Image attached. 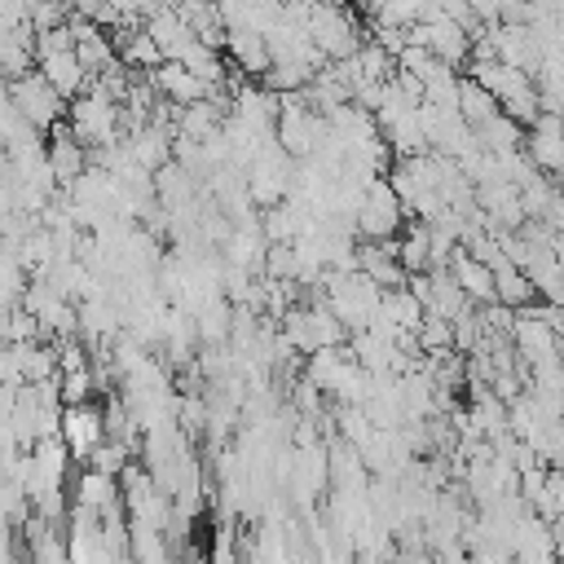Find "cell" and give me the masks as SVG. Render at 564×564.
Segmentation results:
<instances>
[{"instance_id":"1","label":"cell","mask_w":564,"mask_h":564,"mask_svg":"<svg viewBox=\"0 0 564 564\" xmlns=\"http://www.w3.org/2000/svg\"><path fill=\"white\" fill-rule=\"evenodd\" d=\"M322 300L330 304V313L348 330H366L379 300H383V286L361 269H326L322 273Z\"/></svg>"},{"instance_id":"2","label":"cell","mask_w":564,"mask_h":564,"mask_svg":"<svg viewBox=\"0 0 564 564\" xmlns=\"http://www.w3.org/2000/svg\"><path fill=\"white\" fill-rule=\"evenodd\" d=\"M66 115H70V119H66L70 132H75L88 150L115 145V141L123 137V106H119V97H110L97 79H88V88H84L79 97H70Z\"/></svg>"},{"instance_id":"3","label":"cell","mask_w":564,"mask_h":564,"mask_svg":"<svg viewBox=\"0 0 564 564\" xmlns=\"http://www.w3.org/2000/svg\"><path fill=\"white\" fill-rule=\"evenodd\" d=\"M308 40L326 53V62H339V57H352L361 48V22L339 0H322L308 13Z\"/></svg>"},{"instance_id":"4","label":"cell","mask_w":564,"mask_h":564,"mask_svg":"<svg viewBox=\"0 0 564 564\" xmlns=\"http://www.w3.org/2000/svg\"><path fill=\"white\" fill-rule=\"evenodd\" d=\"M9 97H13V106L22 110V119L26 123H35L40 132H48L53 123H62L66 119V97L40 75V66L35 70H22V75H13L9 79Z\"/></svg>"},{"instance_id":"5","label":"cell","mask_w":564,"mask_h":564,"mask_svg":"<svg viewBox=\"0 0 564 564\" xmlns=\"http://www.w3.org/2000/svg\"><path fill=\"white\" fill-rule=\"evenodd\" d=\"M405 203L397 198V189H392V181H383V176H375L370 185H366V198H361V207H357V234L366 238V242H383V238H397L401 234V225H405Z\"/></svg>"},{"instance_id":"6","label":"cell","mask_w":564,"mask_h":564,"mask_svg":"<svg viewBox=\"0 0 564 564\" xmlns=\"http://www.w3.org/2000/svg\"><path fill=\"white\" fill-rule=\"evenodd\" d=\"M511 344H516V352H520V361H529V370L538 366V361H546V357H560L564 348H560V335H555V326L546 322V313L542 308H516V322H511Z\"/></svg>"},{"instance_id":"7","label":"cell","mask_w":564,"mask_h":564,"mask_svg":"<svg viewBox=\"0 0 564 564\" xmlns=\"http://www.w3.org/2000/svg\"><path fill=\"white\" fill-rule=\"evenodd\" d=\"M485 40L494 44V57H502L516 70H529L533 75L542 66V44H538V35H533L529 22H489L485 26Z\"/></svg>"},{"instance_id":"8","label":"cell","mask_w":564,"mask_h":564,"mask_svg":"<svg viewBox=\"0 0 564 564\" xmlns=\"http://www.w3.org/2000/svg\"><path fill=\"white\" fill-rule=\"evenodd\" d=\"M101 436H106V414L97 405H88V401L62 405V441L70 445L75 458H88Z\"/></svg>"},{"instance_id":"9","label":"cell","mask_w":564,"mask_h":564,"mask_svg":"<svg viewBox=\"0 0 564 564\" xmlns=\"http://www.w3.org/2000/svg\"><path fill=\"white\" fill-rule=\"evenodd\" d=\"M225 57H229V66L242 70L247 79H260V75L273 66V53H269L264 31H251V26H229V35H225Z\"/></svg>"},{"instance_id":"10","label":"cell","mask_w":564,"mask_h":564,"mask_svg":"<svg viewBox=\"0 0 564 564\" xmlns=\"http://www.w3.org/2000/svg\"><path fill=\"white\" fill-rule=\"evenodd\" d=\"M44 150H48V167H53L57 185H70V181H75V176L88 167V145H84L75 132H70V123H66V119L48 128Z\"/></svg>"},{"instance_id":"11","label":"cell","mask_w":564,"mask_h":564,"mask_svg":"<svg viewBox=\"0 0 564 564\" xmlns=\"http://www.w3.org/2000/svg\"><path fill=\"white\" fill-rule=\"evenodd\" d=\"M524 132H529V137H524L529 159H533L542 172H555V167L564 163V115L542 110Z\"/></svg>"},{"instance_id":"12","label":"cell","mask_w":564,"mask_h":564,"mask_svg":"<svg viewBox=\"0 0 564 564\" xmlns=\"http://www.w3.org/2000/svg\"><path fill=\"white\" fill-rule=\"evenodd\" d=\"M141 26L154 35V44L163 48V57H181L198 35L189 31V22L181 18V9L176 4H154L145 18H141Z\"/></svg>"},{"instance_id":"13","label":"cell","mask_w":564,"mask_h":564,"mask_svg":"<svg viewBox=\"0 0 564 564\" xmlns=\"http://www.w3.org/2000/svg\"><path fill=\"white\" fill-rule=\"evenodd\" d=\"M35 66H40V75L70 101V97H79L84 88H88V66L79 62V53L75 48H62V53H44V57H35Z\"/></svg>"},{"instance_id":"14","label":"cell","mask_w":564,"mask_h":564,"mask_svg":"<svg viewBox=\"0 0 564 564\" xmlns=\"http://www.w3.org/2000/svg\"><path fill=\"white\" fill-rule=\"evenodd\" d=\"M150 79H154V88H159L167 101H176V106H189V101H198V97L212 93V84H203L185 62H172V57H163V62L150 70Z\"/></svg>"},{"instance_id":"15","label":"cell","mask_w":564,"mask_h":564,"mask_svg":"<svg viewBox=\"0 0 564 564\" xmlns=\"http://www.w3.org/2000/svg\"><path fill=\"white\" fill-rule=\"evenodd\" d=\"M13 348V370L18 379H53L57 375V339H22Z\"/></svg>"},{"instance_id":"16","label":"cell","mask_w":564,"mask_h":564,"mask_svg":"<svg viewBox=\"0 0 564 564\" xmlns=\"http://www.w3.org/2000/svg\"><path fill=\"white\" fill-rule=\"evenodd\" d=\"M229 326H234V300L225 291H216L212 300H203L194 308V330L198 344H229Z\"/></svg>"},{"instance_id":"17","label":"cell","mask_w":564,"mask_h":564,"mask_svg":"<svg viewBox=\"0 0 564 564\" xmlns=\"http://www.w3.org/2000/svg\"><path fill=\"white\" fill-rule=\"evenodd\" d=\"M176 9H181V18L189 22V31H194L203 44L225 48L229 26H225V9H220V0H185V4H176Z\"/></svg>"},{"instance_id":"18","label":"cell","mask_w":564,"mask_h":564,"mask_svg":"<svg viewBox=\"0 0 564 564\" xmlns=\"http://www.w3.org/2000/svg\"><path fill=\"white\" fill-rule=\"evenodd\" d=\"M449 273L458 278V286H463L476 304H489V300H494V269H489L485 260H476L467 247H458V251L449 256Z\"/></svg>"},{"instance_id":"19","label":"cell","mask_w":564,"mask_h":564,"mask_svg":"<svg viewBox=\"0 0 564 564\" xmlns=\"http://www.w3.org/2000/svg\"><path fill=\"white\" fill-rule=\"evenodd\" d=\"M119 498V476H110V471H101V467H84L79 476H75V485H70V502H84V507H106V502H115Z\"/></svg>"},{"instance_id":"20","label":"cell","mask_w":564,"mask_h":564,"mask_svg":"<svg viewBox=\"0 0 564 564\" xmlns=\"http://www.w3.org/2000/svg\"><path fill=\"white\" fill-rule=\"evenodd\" d=\"M476 141H480L485 150H494V154H516V150H524V128H520L507 110H498L494 119H485V123L476 128Z\"/></svg>"},{"instance_id":"21","label":"cell","mask_w":564,"mask_h":564,"mask_svg":"<svg viewBox=\"0 0 564 564\" xmlns=\"http://www.w3.org/2000/svg\"><path fill=\"white\" fill-rule=\"evenodd\" d=\"M397 260L405 264V273L432 269V225L427 220H414L405 234H397Z\"/></svg>"},{"instance_id":"22","label":"cell","mask_w":564,"mask_h":564,"mask_svg":"<svg viewBox=\"0 0 564 564\" xmlns=\"http://www.w3.org/2000/svg\"><path fill=\"white\" fill-rule=\"evenodd\" d=\"M538 291H533V282H529V273L520 269V264H498L494 269V300L498 304H507V308H524L529 300H533Z\"/></svg>"},{"instance_id":"23","label":"cell","mask_w":564,"mask_h":564,"mask_svg":"<svg viewBox=\"0 0 564 564\" xmlns=\"http://www.w3.org/2000/svg\"><path fill=\"white\" fill-rule=\"evenodd\" d=\"M75 53H79V62L88 66V75H101L110 62H119L115 35H110L106 26H93V31H84V35L75 40Z\"/></svg>"},{"instance_id":"24","label":"cell","mask_w":564,"mask_h":564,"mask_svg":"<svg viewBox=\"0 0 564 564\" xmlns=\"http://www.w3.org/2000/svg\"><path fill=\"white\" fill-rule=\"evenodd\" d=\"M458 110H463V119H467L471 128H480V123L494 119L502 106H498V97H494L485 84H476L471 75H463V79H458Z\"/></svg>"},{"instance_id":"25","label":"cell","mask_w":564,"mask_h":564,"mask_svg":"<svg viewBox=\"0 0 564 564\" xmlns=\"http://www.w3.org/2000/svg\"><path fill=\"white\" fill-rule=\"evenodd\" d=\"M419 348L427 352V357H436V352H449L454 348V322L449 317H441V313H423V322H419Z\"/></svg>"},{"instance_id":"26","label":"cell","mask_w":564,"mask_h":564,"mask_svg":"<svg viewBox=\"0 0 564 564\" xmlns=\"http://www.w3.org/2000/svg\"><path fill=\"white\" fill-rule=\"evenodd\" d=\"M335 432L361 449V445L370 441V432H375V419L366 414V405H339V410H335Z\"/></svg>"},{"instance_id":"27","label":"cell","mask_w":564,"mask_h":564,"mask_svg":"<svg viewBox=\"0 0 564 564\" xmlns=\"http://www.w3.org/2000/svg\"><path fill=\"white\" fill-rule=\"evenodd\" d=\"M84 463H93V467H101V471L119 476V471L132 463V445H128V441H119V436H101Z\"/></svg>"},{"instance_id":"28","label":"cell","mask_w":564,"mask_h":564,"mask_svg":"<svg viewBox=\"0 0 564 564\" xmlns=\"http://www.w3.org/2000/svg\"><path fill=\"white\" fill-rule=\"evenodd\" d=\"M57 388H62V401H88L97 392V375H93V361L88 366H75V370H62L57 375Z\"/></svg>"},{"instance_id":"29","label":"cell","mask_w":564,"mask_h":564,"mask_svg":"<svg viewBox=\"0 0 564 564\" xmlns=\"http://www.w3.org/2000/svg\"><path fill=\"white\" fill-rule=\"evenodd\" d=\"M533 511H538L542 520H555V516L564 511V471H560V467L546 471V485H542V494L533 498Z\"/></svg>"},{"instance_id":"30","label":"cell","mask_w":564,"mask_h":564,"mask_svg":"<svg viewBox=\"0 0 564 564\" xmlns=\"http://www.w3.org/2000/svg\"><path fill=\"white\" fill-rule=\"evenodd\" d=\"M264 278H295V247L291 242H269V251H264Z\"/></svg>"},{"instance_id":"31","label":"cell","mask_w":564,"mask_h":564,"mask_svg":"<svg viewBox=\"0 0 564 564\" xmlns=\"http://www.w3.org/2000/svg\"><path fill=\"white\" fill-rule=\"evenodd\" d=\"M62 48H75V31H70V22L48 26V31H35V57H44V53H62Z\"/></svg>"},{"instance_id":"32","label":"cell","mask_w":564,"mask_h":564,"mask_svg":"<svg viewBox=\"0 0 564 564\" xmlns=\"http://www.w3.org/2000/svg\"><path fill=\"white\" fill-rule=\"evenodd\" d=\"M66 18H70V9H66V4H57V0H35V4H31V26H35V31L62 26Z\"/></svg>"},{"instance_id":"33","label":"cell","mask_w":564,"mask_h":564,"mask_svg":"<svg viewBox=\"0 0 564 564\" xmlns=\"http://www.w3.org/2000/svg\"><path fill=\"white\" fill-rule=\"evenodd\" d=\"M35 0H0V26H26Z\"/></svg>"},{"instance_id":"34","label":"cell","mask_w":564,"mask_h":564,"mask_svg":"<svg viewBox=\"0 0 564 564\" xmlns=\"http://www.w3.org/2000/svg\"><path fill=\"white\" fill-rule=\"evenodd\" d=\"M18 383H22V379H4V383H0V427H4V423H9V414H13V401H18Z\"/></svg>"},{"instance_id":"35","label":"cell","mask_w":564,"mask_h":564,"mask_svg":"<svg viewBox=\"0 0 564 564\" xmlns=\"http://www.w3.org/2000/svg\"><path fill=\"white\" fill-rule=\"evenodd\" d=\"M57 4H66V9H70V4H75V0H57Z\"/></svg>"}]
</instances>
